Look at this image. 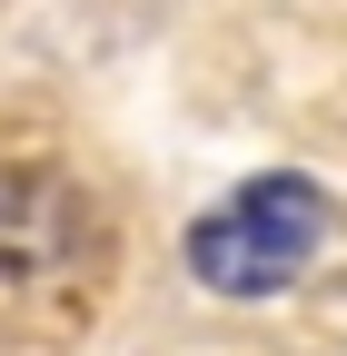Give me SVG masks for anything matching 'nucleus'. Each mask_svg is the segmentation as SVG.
<instances>
[{"instance_id": "obj_1", "label": "nucleus", "mask_w": 347, "mask_h": 356, "mask_svg": "<svg viewBox=\"0 0 347 356\" xmlns=\"http://www.w3.org/2000/svg\"><path fill=\"white\" fill-rule=\"evenodd\" d=\"M318 238H327V198L308 178H248L229 208H208L189 228V267L219 297H278L318 257Z\"/></svg>"}]
</instances>
